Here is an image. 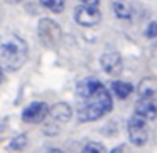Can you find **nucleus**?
<instances>
[{
  "label": "nucleus",
  "mask_w": 157,
  "mask_h": 153,
  "mask_svg": "<svg viewBox=\"0 0 157 153\" xmlns=\"http://www.w3.org/2000/svg\"><path fill=\"white\" fill-rule=\"evenodd\" d=\"M100 66L108 76H120L123 72L122 56L115 51H106L100 56Z\"/></svg>",
  "instance_id": "39448f33"
},
{
  "label": "nucleus",
  "mask_w": 157,
  "mask_h": 153,
  "mask_svg": "<svg viewBox=\"0 0 157 153\" xmlns=\"http://www.w3.org/2000/svg\"><path fill=\"white\" fill-rule=\"evenodd\" d=\"M49 106L44 101H32L31 104H27L22 111V119L25 123H41L44 121V118L49 115Z\"/></svg>",
  "instance_id": "0eeeda50"
},
{
  "label": "nucleus",
  "mask_w": 157,
  "mask_h": 153,
  "mask_svg": "<svg viewBox=\"0 0 157 153\" xmlns=\"http://www.w3.org/2000/svg\"><path fill=\"white\" fill-rule=\"evenodd\" d=\"M112 108H113L112 94L103 88L101 91H98L95 96L86 99V101L78 108V113H76V115H78V119L81 123H90V121H96V119L103 118L106 113L112 111Z\"/></svg>",
  "instance_id": "f03ea898"
},
{
  "label": "nucleus",
  "mask_w": 157,
  "mask_h": 153,
  "mask_svg": "<svg viewBox=\"0 0 157 153\" xmlns=\"http://www.w3.org/2000/svg\"><path fill=\"white\" fill-rule=\"evenodd\" d=\"M46 153H64V151H61V150H59V148H49V150H48V151H46Z\"/></svg>",
  "instance_id": "aec40b11"
},
{
  "label": "nucleus",
  "mask_w": 157,
  "mask_h": 153,
  "mask_svg": "<svg viewBox=\"0 0 157 153\" xmlns=\"http://www.w3.org/2000/svg\"><path fill=\"white\" fill-rule=\"evenodd\" d=\"M133 113L145 121L157 119V98H139L133 104Z\"/></svg>",
  "instance_id": "6e6552de"
},
{
  "label": "nucleus",
  "mask_w": 157,
  "mask_h": 153,
  "mask_svg": "<svg viewBox=\"0 0 157 153\" xmlns=\"http://www.w3.org/2000/svg\"><path fill=\"white\" fill-rule=\"evenodd\" d=\"M112 9H113V14L117 15V19L125 20V19L132 17V5L128 2H125V0H117V2H113Z\"/></svg>",
  "instance_id": "ddd939ff"
},
{
  "label": "nucleus",
  "mask_w": 157,
  "mask_h": 153,
  "mask_svg": "<svg viewBox=\"0 0 157 153\" xmlns=\"http://www.w3.org/2000/svg\"><path fill=\"white\" fill-rule=\"evenodd\" d=\"M39 2H41L42 7L48 9L52 14H61L64 10V5H66L64 0H39Z\"/></svg>",
  "instance_id": "4468645a"
},
{
  "label": "nucleus",
  "mask_w": 157,
  "mask_h": 153,
  "mask_svg": "<svg viewBox=\"0 0 157 153\" xmlns=\"http://www.w3.org/2000/svg\"><path fill=\"white\" fill-rule=\"evenodd\" d=\"M2 81H4V69L0 67V84H2Z\"/></svg>",
  "instance_id": "4be33fe9"
},
{
  "label": "nucleus",
  "mask_w": 157,
  "mask_h": 153,
  "mask_svg": "<svg viewBox=\"0 0 157 153\" xmlns=\"http://www.w3.org/2000/svg\"><path fill=\"white\" fill-rule=\"evenodd\" d=\"M112 91L118 99H127L133 91V86L128 81H112Z\"/></svg>",
  "instance_id": "f8f14e48"
},
{
  "label": "nucleus",
  "mask_w": 157,
  "mask_h": 153,
  "mask_svg": "<svg viewBox=\"0 0 157 153\" xmlns=\"http://www.w3.org/2000/svg\"><path fill=\"white\" fill-rule=\"evenodd\" d=\"M81 153H106V150H105V146L98 141H88L83 146Z\"/></svg>",
  "instance_id": "dca6fc26"
},
{
  "label": "nucleus",
  "mask_w": 157,
  "mask_h": 153,
  "mask_svg": "<svg viewBox=\"0 0 157 153\" xmlns=\"http://www.w3.org/2000/svg\"><path fill=\"white\" fill-rule=\"evenodd\" d=\"M75 20L83 27H93L101 20V12H100V9L81 4L75 9Z\"/></svg>",
  "instance_id": "423d86ee"
},
{
  "label": "nucleus",
  "mask_w": 157,
  "mask_h": 153,
  "mask_svg": "<svg viewBox=\"0 0 157 153\" xmlns=\"http://www.w3.org/2000/svg\"><path fill=\"white\" fill-rule=\"evenodd\" d=\"M7 4H10V5H15V4H19V2H22V0H5Z\"/></svg>",
  "instance_id": "412c9836"
},
{
  "label": "nucleus",
  "mask_w": 157,
  "mask_h": 153,
  "mask_svg": "<svg viewBox=\"0 0 157 153\" xmlns=\"http://www.w3.org/2000/svg\"><path fill=\"white\" fill-rule=\"evenodd\" d=\"M81 4H83V5H88V7H95V9H98L100 0H81Z\"/></svg>",
  "instance_id": "a211bd4d"
},
{
  "label": "nucleus",
  "mask_w": 157,
  "mask_h": 153,
  "mask_svg": "<svg viewBox=\"0 0 157 153\" xmlns=\"http://www.w3.org/2000/svg\"><path fill=\"white\" fill-rule=\"evenodd\" d=\"M37 34H39V39H41L42 46H46V47H56L63 35L59 24H56L52 19H48V17L39 20Z\"/></svg>",
  "instance_id": "7ed1b4c3"
},
{
  "label": "nucleus",
  "mask_w": 157,
  "mask_h": 153,
  "mask_svg": "<svg viewBox=\"0 0 157 153\" xmlns=\"http://www.w3.org/2000/svg\"><path fill=\"white\" fill-rule=\"evenodd\" d=\"M49 115H51V118L58 123H68L73 116V109L68 103H56L54 106H51Z\"/></svg>",
  "instance_id": "9d476101"
},
{
  "label": "nucleus",
  "mask_w": 157,
  "mask_h": 153,
  "mask_svg": "<svg viewBox=\"0 0 157 153\" xmlns=\"http://www.w3.org/2000/svg\"><path fill=\"white\" fill-rule=\"evenodd\" d=\"M27 61V44L15 34L0 35V67L9 72L19 71Z\"/></svg>",
  "instance_id": "f257e3e1"
},
{
  "label": "nucleus",
  "mask_w": 157,
  "mask_h": 153,
  "mask_svg": "<svg viewBox=\"0 0 157 153\" xmlns=\"http://www.w3.org/2000/svg\"><path fill=\"white\" fill-rule=\"evenodd\" d=\"M145 37L147 39H154L157 37V22H150L145 29Z\"/></svg>",
  "instance_id": "f3484780"
},
{
  "label": "nucleus",
  "mask_w": 157,
  "mask_h": 153,
  "mask_svg": "<svg viewBox=\"0 0 157 153\" xmlns=\"http://www.w3.org/2000/svg\"><path fill=\"white\" fill-rule=\"evenodd\" d=\"M105 88L101 81H98L96 78H85L76 84V94L79 99H90L91 96H95L98 91Z\"/></svg>",
  "instance_id": "1a4fd4ad"
},
{
  "label": "nucleus",
  "mask_w": 157,
  "mask_h": 153,
  "mask_svg": "<svg viewBox=\"0 0 157 153\" xmlns=\"http://www.w3.org/2000/svg\"><path fill=\"white\" fill-rule=\"evenodd\" d=\"M127 133H128V140L132 145L135 146H144L149 140V126L147 121L140 116L133 115L127 123Z\"/></svg>",
  "instance_id": "20e7f679"
},
{
  "label": "nucleus",
  "mask_w": 157,
  "mask_h": 153,
  "mask_svg": "<svg viewBox=\"0 0 157 153\" xmlns=\"http://www.w3.org/2000/svg\"><path fill=\"white\" fill-rule=\"evenodd\" d=\"M110 153H125V145H118V146H115V148H113Z\"/></svg>",
  "instance_id": "6ab92c4d"
},
{
  "label": "nucleus",
  "mask_w": 157,
  "mask_h": 153,
  "mask_svg": "<svg viewBox=\"0 0 157 153\" xmlns=\"http://www.w3.org/2000/svg\"><path fill=\"white\" fill-rule=\"evenodd\" d=\"M139 98H157V78H144L137 86Z\"/></svg>",
  "instance_id": "9b49d317"
},
{
  "label": "nucleus",
  "mask_w": 157,
  "mask_h": 153,
  "mask_svg": "<svg viewBox=\"0 0 157 153\" xmlns=\"http://www.w3.org/2000/svg\"><path fill=\"white\" fill-rule=\"evenodd\" d=\"M25 146H27V136L24 133H21L19 136L12 138V141L9 143V148L10 150H24Z\"/></svg>",
  "instance_id": "2eb2a0df"
}]
</instances>
